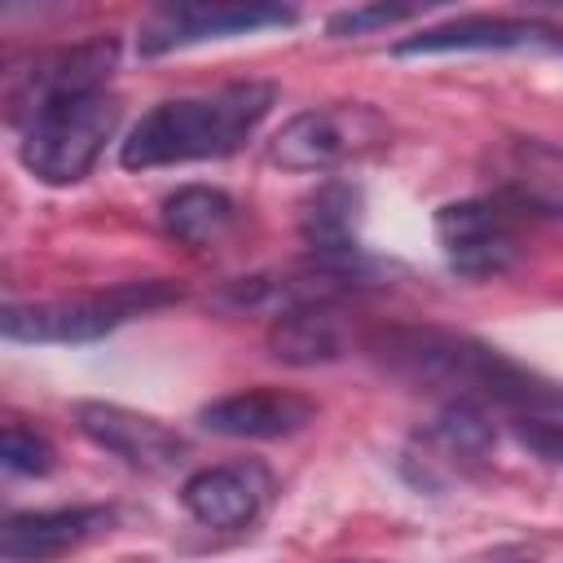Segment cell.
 Segmentation results:
<instances>
[{"label":"cell","mask_w":563,"mask_h":563,"mask_svg":"<svg viewBox=\"0 0 563 563\" xmlns=\"http://www.w3.org/2000/svg\"><path fill=\"white\" fill-rule=\"evenodd\" d=\"M369 356L400 383L418 391H444L449 400L471 405H506L523 418H563V387L523 369L506 352L435 330V325H391L369 334Z\"/></svg>","instance_id":"1"},{"label":"cell","mask_w":563,"mask_h":563,"mask_svg":"<svg viewBox=\"0 0 563 563\" xmlns=\"http://www.w3.org/2000/svg\"><path fill=\"white\" fill-rule=\"evenodd\" d=\"M273 106H277V88L264 79H238L202 97L158 101L123 136L119 163L132 172H150L172 163L224 158L242 150L246 136H255V128L268 119Z\"/></svg>","instance_id":"2"},{"label":"cell","mask_w":563,"mask_h":563,"mask_svg":"<svg viewBox=\"0 0 563 563\" xmlns=\"http://www.w3.org/2000/svg\"><path fill=\"white\" fill-rule=\"evenodd\" d=\"M22 141V167L44 185H75L92 172L106 141L119 128V97L106 88H70L9 110Z\"/></svg>","instance_id":"3"},{"label":"cell","mask_w":563,"mask_h":563,"mask_svg":"<svg viewBox=\"0 0 563 563\" xmlns=\"http://www.w3.org/2000/svg\"><path fill=\"white\" fill-rule=\"evenodd\" d=\"M180 299L176 282H123L110 290L75 295V299H35V303H9L4 308V339L13 343H92L110 330H119L132 317H145L154 308H167Z\"/></svg>","instance_id":"4"},{"label":"cell","mask_w":563,"mask_h":563,"mask_svg":"<svg viewBox=\"0 0 563 563\" xmlns=\"http://www.w3.org/2000/svg\"><path fill=\"white\" fill-rule=\"evenodd\" d=\"M387 141V119L374 106L339 101L312 106L282 123L268 145V158L286 172H330L347 158H361Z\"/></svg>","instance_id":"5"},{"label":"cell","mask_w":563,"mask_h":563,"mask_svg":"<svg viewBox=\"0 0 563 563\" xmlns=\"http://www.w3.org/2000/svg\"><path fill=\"white\" fill-rule=\"evenodd\" d=\"M435 238L457 277L488 282L510 273L519 260V211H510L497 194L444 202L435 211Z\"/></svg>","instance_id":"6"},{"label":"cell","mask_w":563,"mask_h":563,"mask_svg":"<svg viewBox=\"0 0 563 563\" xmlns=\"http://www.w3.org/2000/svg\"><path fill=\"white\" fill-rule=\"evenodd\" d=\"M273 26H295V9L286 4H172L141 22L136 48L141 57H158L172 48H189L202 40L255 35Z\"/></svg>","instance_id":"7"},{"label":"cell","mask_w":563,"mask_h":563,"mask_svg":"<svg viewBox=\"0 0 563 563\" xmlns=\"http://www.w3.org/2000/svg\"><path fill=\"white\" fill-rule=\"evenodd\" d=\"M75 427L106 449L110 457H119L132 471H172L185 457V435H176L167 422L136 413L128 405H106V400H79L75 405Z\"/></svg>","instance_id":"8"},{"label":"cell","mask_w":563,"mask_h":563,"mask_svg":"<svg viewBox=\"0 0 563 563\" xmlns=\"http://www.w3.org/2000/svg\"><path fill=\"white\" fill-rule=\"evenodd\" d=\"M493 194L519 216H563V150L541 136H506L493 150Z\"/></svg>","instance_id":"9"},{"label":"cell","mask_w":563,"mask_h":563,"mask_svg":"<svg viewBox=\"0 0 563 563\" xmlns=\"http://www.w3.org/2000/svg\"><path fill=\"white\" fill-rule=\"evenodd\" d=\"M273 493V479L260 462H224V466H202L180 484V506L220 532L251 528Z\"/></svg>","instance_id":"10"},{"label":"cell","mask_w":563,"mask_h":563,"mask_svg":"<svg viewBox=\"0 0 563 563\" xmlns=\"http://www.w3.org/2000/svg\"><path fill=\"white\" fill-rule=\"evenodd\" d=\"M515 48H550L563 53V31L532 18H453L444 26H427L396 44V57H431V53H515Z\"/></svg>","instance_id":"11"},{"label":"cell","mask_w":563,"mask_h":563,"mask_svg":"<svg viewBox=\"0 0 563 563\" xmlns=\"http://www.w3.org/2000/svg\"><path fill=\"white\" fill-rule=\"evenodd\" d=\"M312 418H317V405L286 387H246V391L211 400L198 413L207 431L229 435V440H282V435L303 431Z\"/></svg>","instance_id":"12"},{"label":"cell","mask_w":563,"mask_h":563,"mask_svg":"<svg viewBox=\"0 0 563 563\" xmlns=\"http://www.w3.org/2000/svg\"><path fill=\"white\" fill-rule=\"evenodd\" d=\"M110 506H57V510H18L4 519L0 550L9 563H44L66 550L88 545L92 537L110 532Z\"/></svg>","instance_id":"13"},{"label":"cell","mask_w":563,"mask_h":563,"mask_svg":"<svg viewBox=\"0 0 563 563\" xmlns=\"http://www.w3.org/2000/svg\"><path fill=\"white\" fill-rule=\"evenodd\" d=\"M356 211H361V194L343 180H330L308 198L299 229H303V242L317 251V264L365 268L356 246Z\"/></svg>","instance_id":"14"},{"label":"cell","mask_w":563,"mask_h":563,"mask_svg":"<svg viewBox=\"0 0 563 563\" xmlns=\"http://www.w3.org/2000/svg\"><path fill=\"white\" fill-rule=\"evenodd\" d=\"M268 352L282 365H325L343 356V330L330 317V303H299L277 312L268 330Z\"/></svg>","instance_id":"15"},{"label":"cell","mask_w":563,"mask_h":563,"mask_svg":"<svg viewBox=\"0 0 563 563\" xmlns=\"http://www.w3.org/2000/svg\"><path fill=\"white\" fill-rule=\"evenodd\" d=\"M158 220H163L167 238H176L180 246L202 251V246H216V242L233 229L238 207H233V198H229L224 189H211V185H185V189H176V194L163 198Z\"/></svg>","instance_id":"16"},{"label":"cell","mask_w":563,"mask_h":563,"mask_svg":"<svg viewBox=\"0 0 563 563\" xmlns=\"http://www.w3.org/2000/svg\"><path fill=\"white\" fill-rule=\"evenodd\" d=\"M427 440H431L444 457L479 462V457L493 449V427H488L484 405H471V400H444V409H440V413L431 418V427H427Z\"/></svg>","instance_id":"17"},{"label":"cell","mask_w":563,"mask_h":563,"mask_svg":"<svg viewBox=\"0 0 563 563\" xmlns=\"http://www.w3.org/2000/svg\"><path fill=\"white\" fill-rule=\"evenodd\" d=\"M0 462L9 475H48L53 471V444L22 422L4 427V444H0Z\"/></svg>","instance_id":"18"},{"label":"cell","mask_w":563,"mask_h":563,"mask_svg":"<svg viewBox=\"0 0 563 563\" xmlns=\"http://www.w3.org/2000/svg\"><path fill=\"white\" fill-rule=\"evenodd\" d=\"M409 18H418L413 4H361V9L334 13L325 26H330V35H365V31H383V26L409 22Z\"/></svg>","instance_id":"19"},{"label":"cell","mask_w":563,"mask_h":563,"mask_svg":"<svg viewBox=\"0 0 563 563\" xmlns=\"http://www.w3.org/2000/svg\"><path fill=\"white\" fill-rule=\"evenodd\" d=\"M515 440L528 453L563 466V418H519L515 422Z\"/></svg>","instance_id":"20"},{"label":"cell","mask_w":563,"mask_h":563,"mask_svg":"<svg viewBox=\"0 0 563 563\" xmlns=\"http://www.w3.org/2000/svg\"><path fill=\"white\" fill-rule=\"evenodd\" d=\"M343 563H374V559H343Z\"/></svg>","instance_id":"21"}]
</instances>
